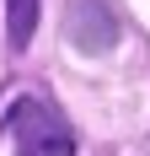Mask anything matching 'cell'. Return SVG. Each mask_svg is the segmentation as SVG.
<instances>
[{
  "instance_id": "obj_3",
  "label": "cell",
  "mask_w": 150,
  "mask_h": 156,
  "mask_svg": "<svg viewBox=\"0 0 150 156\" xmlns=\"http://www.w3.org/2000/svg\"><path fill=\"white\" fill-rule=\"evenodd\" d=\"M5 22H11V43L27 48L38 32V0H5Z\"/></svg>"
},
{
  "instance_id": "obj_1",
  "label": "cell",
  "mask_w": 150,
  "mask_h": 156,
  "mask_svg": "<svg viewBox=\"0 0 150 156\" xmlns=\"http://www.w3.org/2000/svg\"><path fill=\"white\" fill-rule=\"evenodd\" d=\"M5 129L16 135V156H75V135L64 113L43 97H16L5 108Z\"/></svg>"
},
{
  "instance_id": "obj_2",
  "label": "cell",
  "mask_w": 150,
  "mask_h": 156,
  "mask_svg": "<svg viewBox=\"0 0 150 156\" xmlns=\"http://www.w3.org/2000/svg\"><path fill=\"white\" fill-rule=\"evenodd\" d=\"M64 32H70V43L80 54H107L118 43V22H113V11L102 0H70L64 5Z\"/></svg>"
}]
</instances>
